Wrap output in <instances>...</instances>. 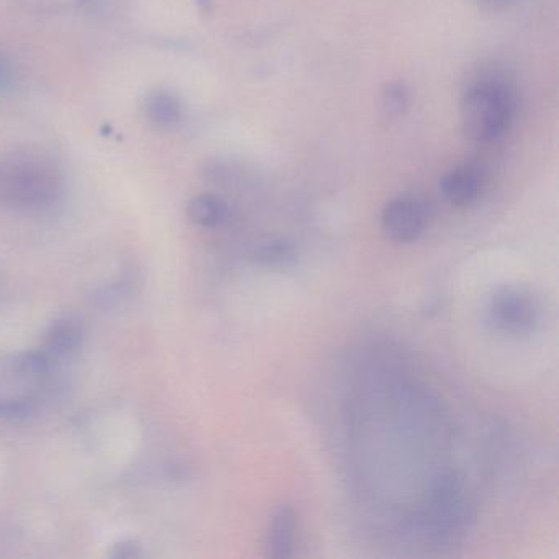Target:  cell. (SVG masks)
<instances>
[{
    "label": "cell",
    "mask_w": 559,
    "mask_h": 559,
    "mask_svg": "<svg viewBox=\"0 0 559 559\" xmlns=\"http://www.w3.org/2000/svg\"><path fill=\"white\" fill-rule=\"evenodd\" d=\"M145 114L153 126L171 130L182 120V106L178 97L166 91H155L145 99Z\"/></svg>",
    "instance_id": "9"
},
{
    "label": "cell",
    "mask_w": 559,
    "mask_h": 559,
    "mask_svg": "<svg viewBox=\"0 0 559 559\" xmlns=\"http://www.w3.org/2000/svg\"><path fill=\"white\" fill-rule=\"evenodd\" d=\"M228 215V205L221 195L205 192L189 201L188 217L192 224L202 228H214L224 224Z\"/></svg>",
    "instance_id": "10"
},
{
    "label": "cell",
    "mask_w": 559,
    "mask_h": 559,
    "mask_svg": "<svg viewBox=\"0 0 559 559\" xmlns=\"http://www.w3.org/2000/svg\"><path fill=\"white\" fill-rule=\"evenodd\" d=\"M296 539V512L293 507L281 506L267 528L266 549L270 558L283 559L293 555Z\"/></svg>",
    "instance_id": "8"
},
{
    "label": "cell",
    "mask_w": 559,
    "mask_h": 559,
    "mask_svg": "<svg viewBox=\"0 0 559 559\" xmlns=\"http://www.w3.org/2000/svg\"><path fill=\"white\" fill-rule=\"evenodd\" d=\"M253 258L261 266L286 267L297 258L296 247L286 238H270L254 248Z\"/></svg>",
    "instance_id": "11"
},
{
    "label": "cell",
    "mask_w": 559,
    "mask_h": 559,
    "mask_svg": "<svg viewBox=\"0 0 559 559\" xmlns=\"http://www.w3.org/2000/svg\"><path fill=\"white\" fill-rule=\"evenodd\" d=\"M477 4L489 12H503L522 4L523 0H476Z\"/></svg>",
    "instance_id": "15"
},
{
    "label": "cell",
    "mask_w": 559,
    "mask_h": 559,
    "mask_svg": "<svg viewBox=\"0 0 559 559\" xmlns=\"http://www.w3.org/2000/svg\"><path fill=\"white\" fill-rule=\"evenodd\" d=\"M57 365L40 349L0 358V417L22 420L37 412L53 388Z\"/></svg>",
    "instance_id": "2"
},
{
    "label": "cell",
    "mask_w": 559,
    "mask_h": 559,
    "mask_svg": "<svg viewBox=\"0 0 559 559\" xmlns=\"http://www.w3.org/2000/svg\"><path fill=\"white\" fill-rule=\"evenodd\" d=\"M63 194V178L50 159L32 152L0 159V201L15 211H48Z\"/></svg>",
    "instance_id": "1"
},
{
    "label": "cell",
    "mask_w": 559,
    "mask_h": 559,
    "mask_svg": "<svg viewBox=\"0 0 559 559\" xmlns=\"http://www.w3.org/2000/svg\"><path fill=\"white\" fill-rule=\"evenodd\" d=\"M461 123L474 142L499 139L515 114V97L509 83L496 73L483 74L467 86L461 99Z\"/></svg>",
    "instance_id": "3"
},
{
    "label": "cell",
    "mask_w": 559,
    "mask_h": 559,
    "mask_svg": "<svg viewBox=\"0 0 559 559\" xmlns=\"http://www.w3.org/2000/svg\"><path fill=\"white\" fill-rule=\"evenodd\" d=\"M86 335L83 319L78 316H61L55 319L41 336L40 352L58 365L61 359L70 358L81 348Z\"/></svg>",
    "instance_id": "6"
},
{
    "label": "cell",
    "mask_w": 559,
    "mask_h": 559,
    "mask_svg": "<svg viewBox=\"0 0 559 559\" xmlns=\"http://www.w3.org/2000/svg\"><path fill=\"white\" fill-rule=\"evenodd\" d=\"M489 313L497 329L512 335L530 332L538 319L535 300L520 289H503L496 294L490 300Z\"/></svg>",
    "instance_id": "5"
},
{
    "label": "cell",
    "mask_w": 559,
    "mask_h": 559,
    "mask_svg": "<svg viewBox=\"0 0 559 559\" xmlns=\"http://www.w3.org/2000/svg\"><path fill=\"white\" fill-rule=\"evenodd\" d=\"M382 230L397 243H411L424 234L428 224L427 205L417 198H397L382 211Z\"/></svg>",
    "instance_id": "4"
},
{
    "label": "cell",
    "mask_w": 559,
    "mask_h": 559,
    "mask_svg": "<svg viewBox=\"0 0 559 559\" xmlns=\"http://www.w3.org/2000/svg\"><path fill=\"white\" fill-rule=\"evenodd\" d=\"M483 186L484 176L480 169L473 165H464L444 176L441 191L451 204L464 207L479 198Z\"/></svg>",
    "instance_id": "7"
},
{
    "label": "cell",
    "mask_w": 559,
    "mask_h": 559,
    "mask_svg": "<svg viewBox=\"0 0 559 559\" xmlns=\"http://www.w3.org/2000/svg\"><path fill=\"white\" fill-rule=\"evenodd\" d=\"M411 106V96L407 87L401 83H391L382 90L379 100V119L384 123H392L405 116Z\"/></svg>",
    "instance_id": "12"
},
{
    "label": "cell",
    "mask_w": 559,
    "mask_h": 559,
    "mask_svg": "<svg viewBox=\"0 0 559 559\" xmlns=\"http://www.w3.org/2000/svg\"><path fill=\"white\" fill-rule=\"evenodd\" d=\"M110 556H114V558H140V556H143V552L139 543L133 542V539H123V542L117 543L114 546Z\"/></svg>",
    "instance_id": "14"
},
{
    "label": "cell",
    "mask_w": 559,
    "mask_h": 559,
    "mask_svg": "<svg viewBox=\"0 0 559 559\" xmlns=\"http://www.w3.org/2000/svg\"><path fill=\"white\" fill-rule=\"evenodd\" d=\"M133 284H135V277L132 274H123L117 283L100 287L94 294V300L103 307L116 306V304L122 302L123 299L130 296Z\"/></svg>",
    "instance_id": "13"
}]
</instances>
